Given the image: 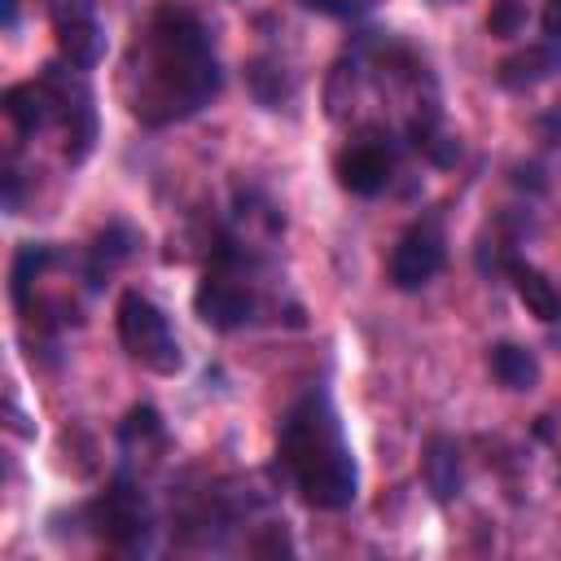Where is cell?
Here are the masks:
<instances>
[{
    "instance_id": "obj_1",
    "label": "cell",
    "mask_w": 561,
    "mask_h": 561,
    "mask_svg": "<svg viewBox=\"0 0 561 561\" xmlns=\"http://www.w3.org/2000/svg\"><path fill=\"white\" fill-rule=\"evenodd\" d=\"M131 114L149 127L197 114L224 83L206 26L184 9H158L145 44L131 53Z\"/></svg>"
},
{
    "instance_id": "obj_2",
    "label": "cell",
    "mask_w": 561,
    "mask_h": 561,
    "mask_svg": "<svg viewBox=\"0 0 561 561\" xmlns=\"http://www.w3.org/2000/svg\"><path fill=\"white\" fill-rule=\"evenodd\" d=\"M276 456L311 508H346L359 491V469L351 443L342 438V421L324 394H307L280 421Z\"/></svg>"
},
{
    "instance_id": "obj_3",
    "label": "cell",
    "mask_w": 561,
    "mask_h": 561,
    "mask_svg": "<svg viewBox=\"0 0 561 561\" xmlns=\"http://www.w3.org/2000/svg\"><path fill=\"white\" fill-rule=\"evenodd\" d=\"M118 342L136 364H145L158 377H171L184 368V355H180L167 311L153 298H145L140 289H127L118 298Z\"/></svg>"
},
{
    "instance_id": "obj_4",
    "label": "cell",
    "mask_w": 561,
    "mask_h": 561,
    "mask_svg": "<svg viewBox=\"0 0 561 561\" xmlns=\"http://www.w3.org/2000/svg\"><path fill=\"white\" fill-rule=\"evenodd\" d=\"M39 79L48 83L53 101H57V123L66 131V158L83 162L96 149V105H92V88L83 83V75L70 61H48L39 70Z\"/></svg>"
},
{
    "instance_id": "obj_5",
    "label": "cell",
    "mask_w": 561,
    "mask_h": 561,
    "mask_svg": "<svg viewBox=\"0 0 561 561\" xmlns=\"http://www.w3.org/2000/svg\"><path fill=\"white\" fill-rule=\"evenodd\" d=\"M447 263V232L438 215L416 219L390 250V285L394 289H421L430 285Z\"/></svg>"
},
{
    "instance_id": "obj_6",
    "label": "cell",
    "mask_w": 561,
    "mask_h": 561,
    "mask_svg": "<svg viewBox=\"0 0 561 561\" xmlns=\"http://www.w3.org/2000/svg\"><path fill=\"white\" fill-rule=\"evenodd\" d=\"M48 22H53V39L61 61H70L75 70H92L105 57V26L96 18L92 0H44Z\"/></svg>"
},
{
    "instance_id": "obj_7",
    "label": "cell",
    "mask_w": 561,
    "mask_h": 561,
    "mask_svg": "<svg viewBox=\"0 0 561 561\" xmlns=\"http://www.w3.org/2000/svg\"><path fill=\"white\" fill-rule=\"evenodd\" d=\"M254 289L241 280V276H232V272H224V267H215V272H206V280L193 289V311L202 316V324H210V329H241V324H250L254 320Z\"/></svg>"
},
{
    "instance_id": "obj_8",
    "label": "cell",
    "mask_w": 561,
    "mask_h": 561,
    "mask_svg": "<svg viewBox=\"0 0 561 561\" xmlns=\"http://www.w3.org/2000/svg\"><path fill=\"white\" fill-rule=\"evenodd\" d=\"M88 513H92L96 535H101V539H110V543H118V548L140 543V539H145V530H149L145 495H140L136 486H127V482H114L105 495H96Z\"/></svg>"
},
{
    "instance_id": "obj_9",
    "label": "cell",
    "mask_w": 561,
    "mask_h": 561,
    "mask_svg": "<svg viewBox=\"0 0 561 561\" xmlns=\"http://www.w3.org/2000/svg\"><path fill=\"white\" fill-rule=\"evenodd\" d=\"M390 149H386V140L381 136H359V140H351L342 153H337V162H333V171H337V184L346 188V193H355V197H373V193H381L386 184H390Z\"/></svg>"
},
{
    "instance_id": "obj_10",
    "label": "cell",
    "mask_w": 561,
    "mask_h": 561,
    "mask_svg": "<svg viewBox=\"0 0 561 561\" xmlns=\"http://www.w3.org/2000/svg\"><path fill=\"white\" fill-rule=\"evenodd\" d=\"M4 114H9V123L22 136H35L48 123H57V101H53V92H48L44 79H26V83L4 88Z\"/></svg>"
},
{
    "instance_id": "obj_11",
    "label": "cell",
    "mask_w": 561,
    "mask_h": 561,
    "mask_svg": "<svg viewBox=\"0 0 561 561\" xmlns=\"http://www.w3.org/2000/svg\"><path fill=\"white\" fill-rule=\"evenodd\" d=\"M557 70H561V39L535 44V48H522V53L504 57V61L495 66V79H500V88L522 92V88H535L539 79H548V75H557Z\"/></svg>"
},
{
    "instance_id": "obj_12",
    "label": "cell",
    "mask_w": 561,
    "mask_h": 561,
    "mask_svg": "<svg viewBox=\"0 0 561 561\" xmlns=\"http://www.w3.org/2000/svg\"><path fill=\"white\" fill-rule=\"evenodd\" d=\"M425 486L434 500H451L460 495V482H465V469H460V443L447 438V434H434L425 443Z\"/></svg>"
},
{
    "instance_id": "obj_13",
    "label": "cell",
    "mask_w": 561,
    "mask_h": 561,
    "mask_svg": "<svg viewBox=\"0 0 561 561\" xmlns=\"http://www.w3.org/2000/svg\"><path fill=\"white\" fill-rule=\"evenodd\" d=\"M486 364H491L495 381L508 386V390H535L539 386V373H543L539 359H535V351L530 346H517V342H495L491 355H486Z\"/></svg>"
},
{
    "instance_id": "obj_14",
    "label": "cell",
    "mask_w": 561,
    "mask_h": 561,
    "mask_svg": "<svg viewBox=\"0 0 561 561\" xmlns=\"http://www.w3.org/2000/svg\"><path fill=\"white\" fill-rule=\"evenodd\" d=\"M513 289H517L522 307H526L535 320L552 324V320L561 316V294H557V285H552L539 267H530V263H513Z\"/></svg>"
},
{
    "instance_id": "obj_15",
    "label": "cell",
    "mask_w": 561,
    "mask_h": 561,
    "mask_svg": "<svg viewBox=\"0 0 561 561\" xmlns=\"http://www.w3.org/2000/svg\"><path fill=\"white\" fill-rule=\"evenodd\" d=\"M131 245H136V232L123 228V224H110V228L96 237V245H92V285H101V272H110L118 259H127Z\"/></svg>"
},
{
    "instance_id": "obj_16",
    "label": "cell",
    "mask_w": 561,
    "mask_h": 561,
    "mask_svg": "<svg viewBox=\"0 0 561 561\" xmlns=\"http://www.w3.org/2000/svg\"><path fill=\"white\" fill-rule=\"evenodd\" d=\"M522 26H526V4H522V0H495V4H491L486 31H491L495 39H513V35H522Z\"/></svg>"
},
{
    "instance_id": "obj_17",
    "label": "cell",
    "mask_w": 561,
    "mask_h": 561,
    "mask_svg": "<svg viewBox=\"0 0 561 561\" xmlns=\"http://www.w3.org/2000/svg\"><path fill=\"white\" fill-rule=\"evenodd\" d=\"M136 438H140V443H145V438H162V421H158L153 408H131V412H127V421H123V443L136 447Z\"/></svg>"
},
{
    "instance_id": "obj_18",
    "label": "cell",
    "mask_w": 561,
    "mask_h": 561,
    "mask_svg": "<svg viewBox=\"0 0 561 561\" xmlns=\"http://www.w3.org/2000/svg\"><path fill=\"white\" fill-rule=\"evenodd\" d=\"M311 9H320V13H333V18H355V13H364L373 0H307Z\"/></svg>"
},
{
    "instance_id": "obj_19",
    "label": "cell",
    "mask_w": 561,
    "mask_h": 561,
    "mask_svg": "<svg viewBox=\"0 0 561 561\" xmlns=\"http://www.w3.org/2000/svg\"><path fill=\"white\" fill-rule=\"evenodd\" d=\"M543 31L561 39V0H543Z\"/></svg>"
},
{
    "instance_id": "obj_20",
    "label": "cell",
    "mask_w": 561,
    "mask_h": 561,
    "mask_svg": "<svg viewBox=\"0 0 561 561\" xmlns=\"http://www.w3.org/2000/svg\"><path fill=\"white\" fill-rule=\"evenodd\" d=\"M4 26H9V31L18 26V0H4Z\"/></svg>"
}]
</instances>
